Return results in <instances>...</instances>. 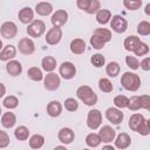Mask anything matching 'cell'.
<instances>
[{"label":"cell","mask_w":150,"mask_h":150,"mask_svg":"<svg viewBox=\"0 0 150 150\" xmlns=\"http://www.w3.org/2000/svg\"><path fill=\"white\" fill-rule=\"evenodd\" d=\"M57 137H59V141L62 142L63 144H70L75 138V134L70 128H62L59 131Z\"/></svg>","instance_id":"obj_14"},{"label":"cell","mask_w":150,"mask_h":150,"mask_svg":"<svg viewBox=\"0 0 150 150\" xmlns=\"http://www.w3.org/2000/svg\"><path fill=\"white\" fill-rule=\"evenodd\" d=\"M102 123V114L100 110L97 109H91L89 112H88V117H87V125L95 130L97 129Z\"/></svg>","instance_id":"obj_4"},{"label":"cell","mask_w":150,"mask_h":150,"mask_svg":"<svg viewBox=\"0 0 150 150\" xmlns=\"http://www.w3.org/2000/svg\"><path fill=\"white\" fill-rule=\"evenodd\" d=\"M55 149H66V148H64V146H56Z\"/></svg>","instance_id":"obj_53"},{"label":"cell","mask_w":150,"mask_h":150,"mask_svg":"<svg viewBox=\"0 0 150 150\" xmlns=\"http://www.w3.org/2000/svg\"><path fill=\"white\" fill-rule=\"evenodd\" d=\"M6 70H7V73H8L9 75H12V76H18V75H20L21 71H22V66H21V63H20L19 61H16V60H9V61L7 62V64H6Z\"/></svg>","instance_id":"obj_15"},{"label":"cell","mask_w":150,"mask_h":150,"mask_svg":"<svg viewBox=\"0 0 150 150\" xmlns=\"http://www.w3.org/2000/svg\"><path fill=\"white\" fill-rule=\"evenodd\" d=\"M70 50L73 54H76V55L83 54L86 50V42L82 39H74L70 42Z\"/></svg>","instance_id":"obj_17"},{"label":"cell","mask_w":150,"mask_h":150,"mask_svg":"<svg viewBox=\"0 0 150 150\" xmlns=\"http://www.w3.org/2000/svg\"><path fill=\"white\" fill-rule=\"evenodd\" d=\"M98 87H100V89L103 93H111L112 91V88H114L112 87V83L110 82V80L109 79H105V77H103V79L100 80Z\"/></svg>","instance_id":"obj_33"},{"label":"cell","mask_w":150,"mask_h":150,"mask_svg":"<svg viewBox=\"0 0 150 150\" xmlns=\"http://www.w3.org/2000/svg\"><path fill=\"white\" fill-rule=\"evenodd\" d=\"M27 75H28V77H29L30 80L38 81V82L43 79L42 71H41V69H39L38 67H32V68H29L28 71H27Z\"/></svg>","instance_id":"obj_31"},{"label":"cell","mask_w":150,"mask_h":150,"mask_svg":"<svg viewBox=\"0 0 150 150\" xmlns=\"http://www.w3.org/2000/svg\"><path fill=\"white\" fill-rule=\"evenodd\" d=\"M11 142V138L6 131L0 130V148H6Z\"/></svg>","instance_id":"obj_46"},{"label":"cell","mask_w":150,"mask_h":150,"mask_svg":"<svg viewBox=\"0 0 150 150\" xmlns=\"http://www.w3.org/2000/svg\"><path fill=\"white\" fill-rule=\"evenodd\" d=\"M123 5L125 8L130 11H137L142 6V1H132V0H123Z\"/></svg>","instance_id":"obj_42"},{"label":"cell","mask_w":150,"mask_h":150,"mask_svg":"<svg viewBox=\"0 0 150 150\" xmlns=\"http://www.w3.org/2000/svg\"><path fill=\"white\" fill-rule=\"evenodd\" d=\"M137 33L139 35H149L150 34V23L148 21H141L137 26Z\"/></svg>","instance_id":"obj_37"},{"label":"cell","mask_w":150,"mask_h":150,"mask_svg":"<svg viewBox=\"0 0 150 150\" xmlns=\"http://www.w3.org/2000/svg\"><path fill=\"white\" fill-rule=\"evenodd\" d=\"M134 53H135L137 56L146 55V54L149 53V47H148V45H146V43H144V42H142V41H141V43L135 48Z\"/></svg>","instance_id":"obj_41"},{"label":"cell","mask_w":150,"mask_h":150,"mask_svg":"<svg viewBox=\"0 0 150 150\" xmlns=\"http://www.w3.org/2000/svg\"><path fill=\"white\" fill-rule=\"evenodd\" d=\"M100 7H101V4H100L98 0H90V4H89V6H88V8H87L86 12L89 13V14H94L98 9H101Z\"/></svg>","instance_id":"obj_44"},{"label":"cell","mask_w":150,"mask_h":150,"mask_svg":"<svg viewBox=\"0 0 150 150\" xmlns=\"http://www.w3.org/2000/svg\"><path fill=\"white\" fill-rule=\"evenodd\" d=\"M15 122H16V117H15V115H14L13 112H11V111L5 112V114L2 115V117H1V124H2L5 128H8V129H9V128L14 127Z\"/></svg>","instance_id":"obj_25"},{"label":"cell","mask_w":150,"mask_h":150,"mask_svg":"<svg viewBox=\"0 0 150 150\" xmlns=\"http://www.w3.org/2000/svg\"><path fill=\"white\" fill-rule=\"evenodd\" d=\"M105 117H107V120H108L109 122H111L112 124H120V123L123 121L124 115H123V112H122L120 109L111 107V108H108V109H107V111H105Z\"/></svg>","instance_id":"obj_10"},{"label":"cell","mask_w":150,"mask_h":150,"mask_svg":"<svg viewBox=\"0 0 150 150\" xmlns=\"http://www.w3.org/2000/svg\"><path fill=\"white\" fill-rule=\"evenodd\" d=\"M98 136L101 138V142L104 143H110L115 139L116 136V131L110 127V125H103L100 131H98Z\"/></svg>","instance_id":"obj_12"},{"label":"cell","mask_w":150,"mask_h":150,"mask_svg":"<svg viewBox=\"0 0 150 150\" xmlns=\"http://www.w3.org/2000/svg\"><path fill=\"white\" fill-rule=\"evenodd\" d=\"M77 97L87 105H94L97 102V95L89 86H81L76 90Z\"/></svg>","instance_id":"obj_2"},{"label":"cell","mask_w":150,"mask_h":150,"mask_svg":"<svg viewBox=\"0 0 150 150\" xmlns=\"http://www.w3.org/2000/svg\"><path fill=\"white\" fill-rule=\"evenodd\" d=\"M47 112L52 117H57L62 112V105L59 101H52L47 105Z\"/></svg>","instance_id":"obj_20"},{"label":"cell","mask_w":150,"mask_h":150,"mask_svg":"<svg viewBox=\"0 0 150 150\" xmlns=\"http://www.w3.org/2000/svg\"><path fill=\"white\" fill-rule=\"evenodd\" d=\"M121 84L129 91H136L141 86V79L137 74L125 71L121 77Z\"/></svg>","instance_id":"obj_1"},{"label":"cell","mask_w":150,"mask_h":150,"mask_svg":"<svg viewBox=\"0 0 150 150\" xmlns=\"http://www.w3.org/2000/svg\"><path fill=\"white\" fill-rule=\"evenodd\" d=\"M110 26H111L112 30H115L116 33H124L127 30L128 22L121 15H114L110 19Z\"/></svg>","instance_id":"obj_6"},{"label":"cell","mask_w":150,"mask_h":150,"mask_svg":"<svg viewBox=\"0 0 150 150\" xmlns=\"http://www.w3.org/2000/svg\"><path fill=\"white\" fill-rule=\"evenodd\" d=\"M94 34L95 35H98L100 38H102L105 42H109L111 40V32L107 28H97L94 30Z\"/></svg>","instance_id":"obj_34"},{"label":"cell","mask_w":150,"mask_h":150,"mask_svg":"<svg viewBox=\"0 0 150 150\" xmlns=\"http://www.w3.org/2000/svg\"><path fill=\"white\" fill-rule=\"evenodd\" d=\"M1 49H2V41L0 40V50H1Z\"/></svg>","instance_id":"obj_54"},{"label":"cell","mask_w":150,"mask_h":150,"mask_svg":"<svg viewBox=\"0 0 150 150\" xmlns=\"http://www.w3.org/2000/svg\"><path fill=\"white\" fill-rule=\"evenodd\" d=\"M90 45H91L93 48H95V49H102V48L104 47V45H105V41H104L102 38H100L98 35L93 34L91 38H90Z\"/></svg>","instance_id":"obj_32"},{"label":"cell","mask_w":150,"mask_h":150,"mask_svg":"<svg viewBox=\"0 0 150 150\" xmlns=\"http://www.w3.org/2000/svg\"><path fill=\"white\" fill-rule=\"evenodd\" d=\"M59 71H60V75H61L63 79L70 80V79H73V77L75 76V74H76V68H75V66H74L71 62H68V61H67V62H62V63H61Z\"/></svg>","instance_id":"obj_9"},{"label":"cell","mask_w":150,"mask_h":150,"mask_svg":"<svg viewBox=\"0 0 150 150\" xmlns=\"http://www.w3.org/2000/svg\"><path fill=\"white\" fill-rule=\"evenodd\" d=\"M144 120L145 118H144V116L142 114H134V115H131V117L129 118V128L131 130H134V131H137L139 125L143 123Z\"/></svg>","instance_id":"obj_22"},{"label":"cell","mask_w":150,"mask_h":150,"mask_svg":"<svg viewBox=\"0 0 150 150\" xmlns=\"http://www.w3.org/2000/svg\"><path fill=\"white\" fill-rule=\"evenodd\" d=\"M128 103H129V98L125 95H117L114 98V104L117 108H121V109L122 108H127L128 107Z\"/></svg>","instance_id":"obj_35"},{"label":"cell","mask_w":150,"mask_h":150,"mask_svg":"<svg viewBox=\"0 0 150 150\" xmlns=\"http://www.w3.org/2000/svg\"><path fill=\"white\" fill-rule=\"evenodd\" d=\"M60 84H61V80H60L59 75H56L55 73H52V71L46 75V77H45V88L47 90H50V91L56 90L60 87Z\"/></svg>","instance_id":"obj_8"},{"label":"cell","mask_w":150,"mask_h":150,"mask_svg":"<svg viewBox=\"0 0 150 150\" xmlns=\"http://www.w3.org/2000/svg\"><path fill=\"white\" fill-rule=\"evenodd\" d=\"M61 38H62V30L60 27H55L53 26V28H50L47 34H46V42L48 45H57L60 41H61Z\"/></svg>","instance_id":"obj_7"},{"label":"cell","mask_w":150,"mask_h":150,"mask_svg":"<svg viewBox=\"0 0 150 150\" xmlns=\"http://www.w3.org/2000/svg\"><path fill=\"white\" fill-rule=\"evenodd\" d=\"M141 68L143 69V70H145V71H148V70H150V57H145L142 62H141Z\"/></svg>","instance_id":"obj_49"},{"label":"cell","mask_w":150,"mask_h":150,"mask_svg":"<svg viewBox=\"0 0 150 150\" xmlns=\"http://www.w3.org/2000/svg\"><path fill=\"white\" fill-rule=\"evenodd\" d=\"M130 143H131V138L125 132H121L115 139V146L118 149H125L130 145Z\"/></svg>","instance_id":"obj_18"},{"label":"cell","mask_w":150,"mask_h":150,"mask_svg":"<svg viewBox=\"0 0 150 150\" xmlns=\"http://www.w3.org/2000/svg\"><path fill=\"white\" fill-rule=\"evenodd\" d=\"M149 124H150V121H149V120H144V121H143V123L139 125V128H138L137 132H138V134H141V135H143V136L149 135V132H150Z\"/></svg>","instance_id":"obj_45"},{"label":"cell","mask_w":150,"mask_h":150,"mask_svg":"<svg viewBox=\"0 0 150 150\" xmlns=\"http://www.w3.org/2000/svg\"><path fill=\"white\" fill-rule=\"evenodd\" d=\"M86 143H87V145L90 146V148H96V146L100 145L101 138H100L98 134L91 132V134H88V135H87V137H86Z\"/></svg>","instance_id":"obj_29"},{"label":"cell","mask_w":150,"mask_h":150,"mask_svg":"<svg viewBox=\"0 0 150 150\" xmlns=\"http://www.w3.org/2000/svg\"><path fill=\"white\" fill-rule=\"evenodd\" d=\"M14 136L16 139L19 141H26L28 137H29V130L28 128H26L25 125H20L15 129L14 131Z\"/></svg>","instance_id":"obj_28"},{"label":"cell","mask_w":150,"mask_h":150,"mask_svg":"<svg viewBox=\"0 0 150 150\" xmlns=\"http://www.w3.org/2000/svg\"><path fill=\"white\" fill-rule=\"evenodd\" d=\"M45 143V137L42 135L35 134L29 138V146L32 149H40Z\"/></svg>","instance_id":"obj_27"},{"label":"cell","mask_w":150,"mask_h":150,"mask_svg":"<svg viewBox=\"0 0 150 150\" xmlns=\"http://www.w3.org/2000/svg\"><path fill=\"white\" fill-rule=\"evenodd\" d=\"M120 70H121L120 64L117 62H114V61L112 62H109L108 66H107V68H105V73L110 77H116L120 74Z\"/></svg>","instance_id":"obj_30"},{"label":"cell","mask_w":150,"mask_h":150,"mask_svg":"<svg viewBox=\"0 0 150 150\" xmlns=\"http://www.w3.org/2000/svg\"><path fill=\"white\" fill-rule=\"evenodd\" d=\"M16 54V48L13 45H7L4 47V49L0 52V60L1 61H9L13 59Z\"/></svg>","instance_id":"obj_19"},{"label":"cell","mask_w":150,"mask_h":150,"mask_svg":"<svg viewBox=\"0 0 150 150\" xmlns=\"http://www.w3.org/2000/svg\"><path fill=\"white\" fill-rule=\"evenodd\" d=\"M18 47H19L20 53H22L23 55H30L35 50V45L29 38H22L19 41Z\"/></svg>","instance_id":"obj_11"},{"label":"cell","mask_w":150,"mask_h":150,"mask_svg":"<svg viewBox=\"0 0 150 150\" xmlns=\"http://www.w3.org/2000/svg\"><path fill=\"white\" fill-rule=\"evenodd\" d=\"M41 66H42V69L43 70L50 73V71H53L56 68V60L53 56H45L42 59Z\"/></svg>","instance_id":"obj_24"},{"label":"cell","mask_w":150,"mask_h":150,"mask_svg":"<svg viewBox=\"0 0 150 150\" xmlns=\"http://www.w3.org/2000/svg\"><path fill=\"white\" fill-rule=\"evenodd\" d=\"M0 32L5 39H14L18 33V27L13 21H6L1 25Z\"/></svg>","instance_id":"obj_5"},{"label":"cell","mask_w":150,"mask_h":150,"mask_svg":"<svg viewBox=\"0 0 150 150\" xmlns=\"http://www.w3.org/2000/svg\"><path fill=\"white\" fill-rule=\"evenodd\" d=\"M149 9H150V4H148V5H146V7H145V13H146V15H149V14H150V11H149Z\"/></svg>","instance_id":"obj_51"},{"label":"cell","mask_w":150,"mask_h":150,"mask_svg":"<svg viewBox=\"0 0 150 150\" xmlns=\"http://www.w3.org/2000/svg\"><path fill=\"white\" fill-rule=\"evenodd\" d=\"M132 1H142V0H132Z\"/></svg>","instance_id":"obj_55"},{"label":"cell","mask_w":150,"mask_h":150,"mask_svg":"<svg viewBox=\"0 0 150 150\" xmlns=\"http://www.w3.org/2000/svg\"><path fill=\"white\" fill-rule=\"evenodd\" d=\"M139 101H141V108L149 110V108H150V96L149 95H142V96H139Z\"/></svg>","instance_id":"obj_47"},{"label":"cell","mask_w":150,"mask_h":150,"mask_svg":"<svg viewBox=\"0 0 150 150\" xmlns=\"http://www.w3.org/2000/svg\"><path fill=\"white\" fill-rule=\"evenodd\" d=\"M50 20H52L53 26L61 27V26H63L67 22V20H68V13L64 9H59V11H56L53 14V16H52Z\"/></svg>","instance_id":"obj_13"},{"label":"cell","mask_w":150,"mask_h":150,"mask_svg":"<svg viewBox=\"0 0 150 150\" xmlns=\"http://www.w3.org/2000/svg\"><path fill=\"white\" fill-rule=\"evenodd\" d=\"M110 19H111L110 11H108V9H98L96 12V20H97L98 23L105 25V23H108L110 21Z\"/></svg>","instance_id":"obj_26"},{"label":"cell","mask_w":150,"mask_h":150,"mask_svg":"<svg viewBox=\"0 0 150 150\" xmlns=\"http://www.w3.org/2000/svg\"><path fill=\"white\" fill-rule=\"evenodd\" d=\"M4 105L7 108V109H14V108H16L18 107V104H19V101H18V98L15 97V96H13V95H9V96H7L5 100H4Z\"/></svg>","instance_id":"obj_36"},{"label":"cell","mask_w":150,"mask_h":150,"mask_svg":"<svg viewBox=\"0 0 150 150\" xmlns=\"http://www.w3.org/2000/svg\"><path fill=\"white\" fill-rule=\"evenodd\" d=\"M5 94H6V87H5L2 83H0V98H1Z\"/></svg>","instance_id":"obj_50"},{"label":"cell","mask_w":150,"mask_h":150,"mask_svg":"<svg viewBox=\"0 0 150 150\" xmlns=\"http://www.w3.org/2000/svg\"><path fill=\"white\" fill-rule=\"evenodd\" d=\"M89 4H90V0H76V6L82 11H87Z\"/></svg>","instance_id":"obj_48"},{"label":"cell","mask_w":150,"mask_h":150,"mask_svg":"<svg viewBox=\"0 0 150 150\" xmlns=\"http://www.w3.org/2000/svg\"><path fill=\"white\" fill-rule=\"evenodd\" d=\"M141 43L139 38H137L136 35H130L124 40V48L129 52H134L135 48Z\"/></svg>","instance_id":"obj_23"},{"label":"cell","mask_w":150,"mask_h":150,"mask_svg":"<svg viewBox=\"0 0 150 150\" xmlns=\"http://www.w3.org/2000/svg\"><path fill=\"white\" fill-rule=\"evenodd\" d=\"M18 16L22 23H30L34 19V12L30 7H23L20 9Z\"/></svg>","instance_id":"obj_16"},{"label":"cell","mask_w":150,"mask_h":150,"mask_svg":"<svg viewBox=\"0 0 150 150\" xmlns=\"http://www.w3.org/2000/svg\"><path fill=\"white\" fill-rule=\"evenodd\" d=\"M64 108L68 111H75L79 108V103H77V101L75 98L69 97V98H66V101H64Z\"/></svg>","instance_id":"obj_40"},{"label":"cell","mask_w":150,"mask_h":150,"mask_svg":"<svg viewBox=\"0 0 150 150\" xmlns=\"http://www.w3.org/2000/svg\"><path fill=\"white\" fill-rule=\"evenodd\" d=\"M90 62H91V64L95 66L96 68H100V67H102V66L104 64L105 59L103 57L102 54H94V55L91 56V59H90Z\"/></svg>","instance_id":"obj_38"},{"label":"cell","mask_w":150,"mask_h":150,"mask_svg":"<svg viewBox=\"0 0 150 150\" xmlns=\"http://www.w3.org/2000/svg\"><path fill=\"white\" fill-rule=\"evenodd\" d=\"M35 12L39 14V15H42V16H47L49 15L52 12H53V6L49 4V2H39L36 4L35 6Z\"/></svg>","instance_id":"obj_21"},{"label":"cell","mask_w":150,"mask_h":150,"mask_svg":"<svg viewBox=\"0 0 150 150\" xmlns=\"http://www.w3.org/2000/svg\"><path fill=\"white\" fill-rule=\"evenodd\" d=\"M103 149H112V146H110V145H105V146H103Z\"/></svg>","instance_id":"obj_52"},{"label":"cell","mask_w":150,"mask_h":150,"mask_svg":"<svg viewBox=\"0 0 150 150\" xmlns=\"http://www.w3.org/2000/svg\"><path fill=\"white\" fill-rule=\"evenodd\" d=\"M125 62H127V66L129 68L134 69V70L139 68V62H138V60L135 56H127L125 57Z\"/></svg>","instance_id":"obj_43"},{"label":"cell","mask_w":150,"mask_h":150,"mask_svg":"<svg viewBox=\"0 0 150 150\" xmlns=\"http://www.w3.org/2000/svg\"><path fill=\"white\" fill-rule=\"evenodd\" d=\"M46 30V25L41 20H33L27 27V34L32 38L41 36Z\"/></svg>","instance_id":"obj_3"},{"label":"cell","mask_w":150,"mask_h":150,"mask_svg":"<svg viewBox=\"0 0 150 150\" xmlns=\"http://www.w3.org/2000/svg\"><path fill=\"white\" fill-rule=\"evenodd\" d=\"M0 115H1V108H0Z\"/></svg>","instance_id":"obj_56"},{"label":"cell","mask_w":150,"mask_h":150,"mask_svg":"<svg viewBox=\"0 0 150 150\" xmlns=\"http://www.w3.org/2000/svg\"><path fill=\"white\" fill-rule=\"evenodd\" d=\"M130 110H138L141 109V101H139V96H132L129 98V103H128V107Z\"/></svg>","instance_id":"obj_39"}]
</instances>
